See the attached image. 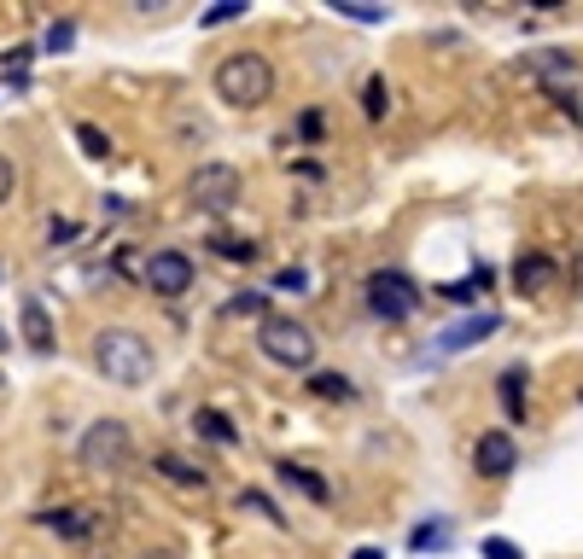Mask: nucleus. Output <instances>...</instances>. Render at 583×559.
I'll use <instances>...</instances> for the list:
<instances>
[{
	"instance_id": "15",
	"label": "nucleus",
	"mask_w": 583,
	"mask_h": 559,
	"mask_svg": "<svg viewBox=\"0 0 583 559\" xmlns=\"http://www.w3.org/2000/svg\"><path fill=\"white\" fill-rule=\"evenodd\" d=\"M193 431L210 437V443H234V437H240L234 420H228V414H216V408H199V414H193Z\"/></svg>"
},
{
	"instance_id": "24",
	"label": "nucleus",
	"mask_w": 583,
	"mask_h": 559,
	"mask_svg": "<svg viewBox=\"0 0 583 559\" xmlns=\"http://www.w3.org/2000/svg\"><path fill=\"white\" fill-rule=\"evenodd\" d=\"M216 251H222L228 263H251V257H257V245H245V239H216Z\"/></svg>"
},
{
	"instance_id": "12",
	"label": "nucleus",
	"mask_w": 583,
	"mask_h": 559,
	"mask_svg": "<svg viewBox=\"0 0 583 559\" xmlns=\"http://www.w3.org/2000/svg\"><path fill=\"white\" fill-rule=\"evenodd\" d=\"M158 472H164V478H170L175 490H205V484H210V478H205V466L181 461V455H175V449H164V455H158Z\"/></svg>"
},
{
	"instance_id": "16",
	"label": "nucleus",
	"mask_w": 583,
	"mask_h": 559,
	"mask_svg": "<svg viewBox=\"0 0 583 559\" xmlns=\"http://www.w3.org/2000/svg\"><path fill=\"white\" fill-rule=\"evenodd\" d=\"M35 525L41 530H53V536H65V542H82V536H88V519H82V513H41V519H35Z\"/></svg>"
},
{
	"instance_id": "6",
	"label": "nucleus",
	"mask_w": 583,
	"mask_h": 559,
	"mask_svg": "<svg viewBox=\"0 0 583 559\" xmlns=\"http://www.w3.org/2000/svg\"><path fill=\"white\" fill-rule=\"evenodd\" d=\"M368 309H374L379 321H409L414 309H420V292H414L409 274H397V268H379V274H368Z\"/></svg>"
},
{
	"instance_id": "34",
	"label": "nucleus",
	"mask_w": 583,
	"mask_h": 559,
	"mask_svg": "<svg viewBox=\"0 0 583 559\" xmlns=\"http://www.w3.org/2000/svg\"><path fill=\"white\" fill-rule=\"evenodd\" d=\"M578 274H583V263H578Z\"/></svg>"
},
{
	"instance_id": "20",
	"label": "nucleus",
	"mask_w": 583,
	"mask_h": 559,
	"mask_svg": "<svg viewBox=\"0 0 583 559\" xmlns=\"http://www.w3.org/2000/svg\"><path fill=\"white\" fill-rule=\"evenodd\" d=\"M409 548H414V554H432V548H449V525H444V519H426V525H420V530L409 536Z\"/></svg>"
},
{
	"instance_id": "10",
	"label": "nucleus",
	"mask_w": 583,
	"mask_h": 559,
	"mask_svg": "<svg viewBox=\"0 0 583 559\" xmlns=\"http://www.w3.org/2000/svg\"><path fill=\"white\" fill-rule=\"evenodd\" d=\"M502 327V321H496V315H490V309H484V315H473V321H461V327H449L444 338H438V350H444V356H455V350H473V344H484V338H490V332Z\"/></svg>"
},
{
	"instance_id": "31",
	"label": "nucleus",
	"mask_w": 583,
	"mask_h": 559,
	"mask_svg": "<svg viewBox=\"0 0 583 559\" xmlns=\"http://www.w3.org/2000/svg\"><path fill=\"white\" fill-rule=\"evenodd\" d=\"M350 559H385V548H356Z\"/></svg>"
},
{
	"instance_id": "11",
	"label": "nucleus",
	"mask_w": 583,
	"mask_h": 559,
	"mask_svg": "<svg viewBox=\"0 0 583 559\" xmlns=\"http://www.w3.org/2000/svg\"><path fill=\"white\" fill-rule=\"evenodd\" d=\"M275 472H280V484H286V490L309 495V501H315V507H327V501H333V484H327V478H321V472H309V466H292V461H280Z\"/></svg>"
},
{
	"instance_id": "3",
	"label": "nucleus",
	"mask_w": 583,
	"mask_h": 559,
	"mask_svg": "<svg viewBox=\"0 0 583 559\" xmlns=\"http://www.w3.org/2000/svg\"><path fill=\"white\" fill-rule=\"evenodd\" d=\"M257 350H263L275 367L309 373V367H315V350H321V338H315L309 321H292V315H263V327H257Z\"/></svg>"
},
{
	"instance_id": "4",
	"label": "nucleus",
	"mask_w": 583,
	"mask_h": 559,
	"mask_svg": "<svg viewBox=\"0 0 583 559\" xmlns=\"http://www.w3.org/2000/svg\"><path fill=\"white\" fill-rule=\"evenodd\" d=\"M129 455H135V437L123 420H94L76 443V461L88 466L94 478H123L129 472Z\"/></svg>"
},
{
	"instance_id": "9",
	"label": "nucleus",
	"mask_w": 583,
	"mask_h": 559,
	"mask_svg": "<svg viewBox=\"0 0 583 559\" xmlns=\"http://www.w3.org/2000/svg\"><path fill=\"white\" fill-rule=\"evenodd\" d=\"M554 280H560V263L543 257V251H525V257L514 263V286L519 292H549Z\"/></svg>"
},
{
	"instance_id": "33",
	"label": "nucleus",
	"mask_w": 583,
	"mask_h": 559,
	"mask_svg": "<svg viewBox=\"0 0 583 559\" xmlns=\"http://www.w3.org/2000/svg\"><path fill=\"white\" fill-rule=\"evenodd\" d=\"M0 344H6V332H0Z\"/></svg>"
},
{
	"instance_id": "28",
	"label": "nucleus",
	"mask_w": 583,
	"mask_h": 559,
	"mask_svg": "<svg viewBox=\"0 0 583 559\" xmlns=\"http://www.w3.org/2000/svg\"><path fill=\"white\" fill-rule=\"evenodd\" d=\"M70 41H76V30H70V24H53V30H47V47H53V53H65Z\"/></svg>"
},
{
	"instance_id": "19",
	"label": "nucleus",
	"mask_w": 583,
	"mask_h": 559,
	"mask_svg": "<svg viewBox=\"0 0 583 559\" xmlns=\"http://www.w3.org/2000/svg\"><path fill=\"white\" fill-rule=\"evenodd\" d=\"M484 286H490V268H473V274H467V280H455V286H438V297H449V303H467V297H479Z\"/></svg>"
},
{
	"instance_id": "13",
	"label": "nucleus",
	"mask_w": 583,
	"mask_h": 559,
	"mask_svg": "<svg viewBox=\"0 0 583 559\" xmlns=\"http://www.w3.org/2000/svg\"><path fill=\"white\" fill-rule=\"evenodd\" d=\"M24 344H30L35 356L53 350V321H47V309H41L35 297H24Z\"/></svg>"
},
{
	"instance_id": "32",
	"label": "nucleus",
	"mask_w": 583,
	"mask_h": 559,
	"mask_svg": "<svg viewBox=\"0 0 583 559\" xmlns=\"http://www.w3.org/2000/svg\"><path fill=\"white\" fill-rule=\"evenodd\" d=\"M152 559H175V554H152Z\"/></svg>"
},
{
	"instance_id": "8",
	"label": "nucleus",
	"mask_w": 583,
	"mask_h": 559,
	"mask_svg": "<svg viewBox=\"0 0 583 559\" xmlns=\"http://www.w3.org/2000/svg\"><path fill=\"white\" fill-rule=\"evenodd\" d=\"M473 466H479V478H508V472L519 466L514 431H479V443H473Z\"/></svg>"
},
{
	"instance_id": "2",
	"label": "nucleus",
	"mask_w": 583,
	"mask_h": 559,
	"mask_svg": "<svg viewBox=\"0 0 583 559\" xmlns=\"http://www.w3.org/2000/svg\"><path fill=\"white\" fill-rule=\"evenodd\" d=\"M216 99L222 105H234V111H257V105H269L275 94V65L263 59V53H228V59H216Z\"/></svg>"
},
{
	"instance_id": "23",
	"label": "nucleus",
	"mask_w": 583,
	"mask_h": 559,
	"mask_svg": "<svg viewBox=\"0 0 583 559\" xmlns=\"http://www.w3.org/2000/svg\"><path fill=\"white\" fill-rule=\"evenodd\" d=\"M385 105H391V94H385V82H368V88H362V111H368V117H385Z\"/></svg>"
},
{
	"instance_id": "17",
	"label": "nucleus",
	"mask_w": 583,
	"mask_h": 559,
	"mask_svg": "<svg viewBox=\"0 0 583 559\" xmlns=\"http://www.w3.org/2000/svg\"><path fill=\"white\" fill-rule=\"evenodd\" d=\"M76 146H82L94 164H105V158H111V134H105L100 123H76Z\"/></svg>"
},
{
	"instance_id": "30",
	"label": "nucleus",
	"mask_w": 583,
	"mask_h": 559,
	"mask_svg": "<svg viewBox=\"0 0 583 559\" xmlns=\"http://www.w3.org/2000/svg\"><path fill=\"white\" fill-rule=\"evenodd\" d=\"M47 239H53V245H65V239H76V222H53V228H47Z\"/></svg>"
},
{
	"instance_id": "25",
	"label": "nucleus",
	"mask_w": 583,
	"mask_h": 559,
	"mask_svg": "<svg viewBox=\"0 0 583 559\" xmlns=\"http://www.w3.org/2000/svg\"><path fill=\"white\" fill-rule=\"evenodd\" d=\"M304 286H309V274H304L298 263H292V268H280V274H275V292H304Z\"/></svg>"
},
{
	"instance_id": "7",
	"label": "nucleus",
	"mask_w": 583,
	"mask_h": 559,
	"mask_svg": "<svg viewBox=\"0 0 583 559\" xmlns=\"http://www.w3.org/2000/svg\"><path fill=\"white\" fill-rule=\"evenodd\" d=\"M140 280H146V292H158V297L193 292V257H187V251H152Z\"/></svg>"
},
{
	"instance_id": "14",
	"label": "nucleus",
	"mask_w": 583,
	"mask_h": 559,
	"mask_svg": "<svg viewBox=\"0 0 583 559\" xmlns=\"http://www.w3.org/2000/svg\"><path fill=\"white\" fill-rule=\"evenodd\" d=\"M496 396H502V408H508V420H525V367H508L502 379H496Z\"/></svg>"
},
{
	"instance_id": "22",
	"label": "nucleus",
	"mask_w": 583,
	"mask_h": 559,
	"mask_svg": "<svg viewBox=\"0 0 583 559\" xmlns=\"http://www.w3.org/2000/svg\"><path fill=\"white\" fill-rule=\"evenodd\" d=\"M245 12V0H216V6H205L199 12V30H216V24H234Z\"/></svg>"
},
{
	"instance_id": "26",
	"label": "nucleus",
	"mask_w": 583,
	"mask_h": 559,
	"mask_svg": "<svg viewBox=\"0 0 583 559\" xmlns=\"http://www.w3.org/2000/svg\"><path fill=\"white\" fill-rule=\"evenodd\" d=\"M484 559H525L514 542H502V536H484Z\"/></svg>"
},
{
	"instance_id": "1",
	"label": "nucleus",
	"mask_w": 583,
	"mask_h": 559,
	"mask_svg": "<svg viewBox=\"0 0 583 559\" xmlns=\"http://www.w3.org/2000/svg\"><path fill=\"white\" fill-rule=\"evenodd\" d=\"M94 367H100L111 385H146L152 379V367H158V356H152V338L135 327H100L94 332Z\"/></svg>"
},
{
	"instance_id": "21",
	"label": "nucleus",
	"mask_w": 583,
	"mask_h": 559,
	"mask_svg": "<svg viewBox=\"0 0 583 559\" xmlns=\"http://www.w3.org/2000/svg\"><path fill=\"white\" fill-rule=\"evenodd\" d=\"M333 12L356 18V24H385V18H391V12H385L379 0H333Z\"/></svg>"
},
{
	"instance_id": "27",
	"label": "nucleus",
	"mask_w": 583,
	"mask_h": 559,
	"mask_svg": "<svg viewBox=\"0 0 583 559\" xmlns=\"http://www.w3.org/2000/svg\"><path fill=\"white\" fill-rule=\"evenodd\" d=\"M12 187H18V169H12V158H6V152H0V204L12 198Z\"/></svg>"
},
{
	"instance_id": "18",
	"label": "nucleus",
	"mask_w": 583,
	"mask_h": 559,
	"mask_svg": "<svg viewBox=\"0 0 583 559\" xmlns=\"http://www.w3.org/2000/svg\"><path fill=\"white\" fill-rule=\"evenodd\" d=\"M309 391L327 396V402H356V385H350L344 373H315V379H309Z\"/></svg>"
},
{
	"instance_id": "29",
	"label": "nucleus",
	"mask_w": 583,
	"mask_h": 559,
	"mask_svg": "<svg viewBox=\"0 0 583 559\" xmlns=\"http://www.w3.org/2000/svg\"><path fill=\"white\" fill-rule=\"evenodd\" d=\"M228 309H234V315H257V309H263V297H257V292H245V297H234Z\"/></svg>"
},
{
	"instance_id": "5",
	"label": "nucleus",
	"mask_w": 583,
	"mask_h": 559,
	"mask_svg": "<svg viewBox=\"0 0 583 559\" xmlns=\"http://www.w3.org/2000/svg\"><path fill=\"white\" fill-rule=\"evenodd\" d=\"M240 193H245V181H240V169H234V164H199V169H193V181H187L193 210H210V216L234 210Z\"/></svg>"
}]
</instances>
